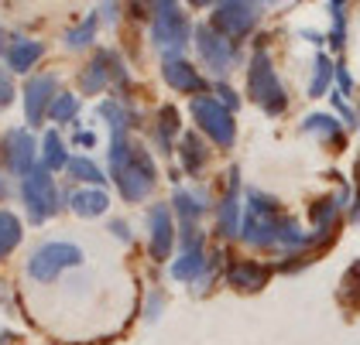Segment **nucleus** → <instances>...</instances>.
<instances>
[{"label":"nucleus","instance_id":"nucleus-21","mask_svg":"<svg viewBox=\"0 0 360 345\" xmlns=\"http://www.w3.org/2000/svg\"><path fill=\"white\" fill-rule=\"evenodd\" d=\"M299 130L309 133V137H316V140L326 144L330 151H343V140H347V127L340 123V116H336L333 109H312V113H305Z\"/></svg>","mask_w":360,"mask_h":345},{"label":"nucleus","instance_id":"nucleus-24","mask_svg":"<svg viewBox=\"0 0 360 345\" xmlns=\"http://www.w3.org/2000/svg\"><path fill=\"white\" fill-rule=\"evenodd\" d=\"M100 31H103V25H100L96 11H89L86 18H79L76 25H69L65 31H62V48H65V52H72V55L93 52V48H96V41H100Z\"/></svg>","mask_w":360,"mask_h":345},{"label":"nucleus","instance_id":"nucleus-35","mask_svg":"<svg viewBox=\"0 0 360 345\" xmlns=\"http://www.w3.org/2000/svg\"><path fill=\"white\" fill-rule=\"evenodd\" d=\"M210 93H213V96H217L226 109H233V113H237V109H240V103H244V100H240V93H237V86H230V79L210 82Z\"/></svg>","mask_w":360,"mask_h":345},{"label":"nucleus","instance_id":"nucleus-44","mask_svg":"<svg viewBox=\"0 0 360 345\" xmlns=\"http://www.w3.org/2000/svg\"><path fill=\"white\" fill-rule=\"evenodd\" d=\"M257 4H261V7H264V11H275V7H285V4H288V0H257Z\"/></svg>","mask_w":360,"mask_h":345},{"label":"nucleus","instance_id":"nucleus-34","mask_svg":"<svg viewBox=\"0 0 360 345\" xmlns=\"http://www.w3.org/2000/svg\"><path fill=\"white\" fill-rule=\"evenodd\" d=\"M14 100H18V82H14V72L0 62V113H7V109L14 107Z\"/></svg>","mask_w":360,"mask_h":345},{"label":"nucleus","instance_id":"nucleus-32","mask_svg":"<svg viewBox=\"0 0 360 345\" xmlns=\"http://www.w3.org/2000/svg\"><path fill=\"white\" fill-rule=\"evenodd\" d=\"M93 11H96L100 25L110 27V31H117V27L127 21V18H124V0H100V4H96Z\"/></svg>","mask_w":360,"mask_h":345},{"label":"nucleus","instance_id":"nucleus-36","mask_svg":"<svg viewBox=\"0 0 360 345\" xmlns=\"http://www.w3.org/2000/svg\"><path fill=\"white\" fill-rule=\"evenodd\" d=\"M155 14V0H124V18L134 25H148Z\"/></svg>","mask_w":360,"mask_h":345},{"label":"nucleus","instance_id":"nucleus-30","mask_svg":"<svg viewBox=\"0 0 360 345\" xmlns=\"http://www.w3.org/2000/svg\"><path fill=\"white\" fill-rule=\"evenodd\" d=\"M25 239V219L11 209H0V260L11 257Z\"/></svg>","mask_w":360,"mask_h":345},{"label":"nucleus","instance_id":"nucleus-14","mask_svg":"<svg viewBox=\"0 0 360 345\" xmlns=\"http://www.w3.org/2000/svg\"><path fill=\"white\" fill-rule=\"evenodd\" d=\"M144 226H148V253L155 264H168L175 257V246H179V222L168 202H151L148 215H144Z\"/></svg>","mask_w":360,"mask_h":345},{"label":"nucleus","instance_id":"nucleus-6","mask_svg":"<svg viewBox=\"0 0 360 345\" xmlns=\"http://www.w3.org/2000/svg\"><path fill=\"white\" fill-rule=\"evenodd\" d=\"M193 55H195V65L202 69V76H206L210 82H220V79L237 76V69H244V62H248L244 45L223 38L220 31H213L206 21H195Z\"/></svg>","mask_w":360,"mask_h":345},{"label":"nucleus","instance_id":"nucleus-7","mask_svg":"<svg viewBox=\"0 0 360 345\" xmlns=\"http://www.w3.org/2000/svg\"><path fill=\"white\" fill-rule=\"evenodd\" d=\"M18 195H21V205L28 212L31 226H45L65 209V191L56 185V175L41 164H34L18 182Z\"/></svg>","mask_w":360,"mask_h":345},{"label":"nucleus","instance_id":"nucleus-9","mask_svg":"<svg viewBox=\"0 0 360 345\" xmlns=\"http://www.w3.org/2000/svg\"><path fill=\"white\" fill-rule=\"evenodd\" d=\"M189 120L213 147L230 151L237 144V113L223 107L213 93H202V96L189 100Z\"/></svg>","mask_w":360,"mask_h":345},{"label":"nucleus","instance_id":"nucleus-28","mask_svg":"<svg viewBox=\"0 0 360 345\" xmlns=\"http://www.w3.org/2000/svg\"><path fill=\"white\" fill-rule=\"evenodd\" d=\"M79 109H83V96L72 89H58V96L49 107V123L52 127H76L79 123Z\"/></svg>","mask_w":360,"mask_h":345},{"label":"nucleus","instance_id":"nucleus-31","mask_svg":"<svg viewBox=\"0 0 360 345\" xmlns=\"http://www.w3.org/2000/svg\"><path fill=\"white\" fill-rule=\"evenodd\" d=\"M96 120H103L110 133L131 130V127H127V100H120V96H103V100H96Z\"/></svg>","mask_w":360,"mask_h":345},{"label":"nucleus","instance_id":"nucleus-19","mask_svg":"<svg viewBox=\"0 0 360 345\" xmlns=\"http://www.w3.org/2000/svg\"><path fill=\"white\" fill-rule=\"evenodd\" d=\"M182 113L175 103H162L155 109V123H151V151L158 158H172L175 154V144L182 137Z\"/></svg>","mask_w":360,"mask_h":345},{"label":"nucleus","instance_id":"nucleus-38","mask_svg":"<svg viewBox=\"0 0 360 345\" xmlns=\"http://www.w3.org/2000/svg\"><path fill=\"white\" fill-rule=\"evenodd\" d=\"M295 34L302 38L305 45H312L316 52H319V48H326V31H323V27H299Z\"/></svg>","mask_w":360,"mask_h":345},{"label":"nucleus","instance_id":"nucleus-41","mask_svg":"<svg viewBox=\"0 0 360 345\" xmlns=\"http://www.w3.org/2000/svg\"><path fill=\"white\" fill-rule=\"evenodd\" d=\"M182 4H186V11H193V14H210L217 0H182Z\"/></svg>","mask_w":360,"mask_h":345},{"label":"nucleus","instance_id":"nucleus-25","mask_svg":"<svg viewBox=\"0 0 360 345\" xmlns=\"http://www.w3.org/2000/svg\"><path fill=\"white\" fill-rule=\"evenodd\" d=\"M69 144H65V137L58 133V127H45L41 137H38V164L41 168H49L52 175L58 171H65V164H69Z\"/></svg>","mask_w":360,"mask_h":345},{"label":"nucleus","instance_id":"nucleus-27","mask_svg":"<svg viewBox=\"0 0 360 345\" xmlns=\"http://www.w3.org/2000/svg\"><path fill=\"white\" fill-rule=\"evenodd\" d=\"M65 178L76 182V185H93V188H107V182H110L107 168H100L89 154H72L69 164H65Z\"/></svg>","mask_w":360,"mask_h":345},{"label":"nucleus","instance_id":"nucleus-37","mask_svg":"<svg viewBox=\"0 0 360 345\" xmlns=\"http://www.w3.org/2000/svg\"><path fill=\"white\" fill-rule=\"evenodd\" d=\"M333 89H336L340 96L354 100V89H357V82H354V76H350V69H347V62H343V58H336V76H333Z\"/></svg>","mask_w":360,"mask_h":345},{"label":"nucleus","instance_id":"nucleus-4","mask_svg":"<svg viewBox=\"0 0 360 345\" xmlns=\"http://www.w3.org/2000/svg\"><path fill=\"white\" fill-rule=\"evenodd\" d=\"M285 205L281 198L261 191V188H248L244 191V219H240V243L250 250H278V229L285 222Z\"/></svg>","mask_w":360,"mask_h":345},{"label":"nucleus","instance_id":"nucleus-2","mask_svg":"<svg viewBox=\"0 0 360 345\" xmlns=\"http://www.w3.org/2000/svg\"><path fill=\"white\" fill-rule=\"evenodd\" d=\"M131 89V69H127V58L120 48L113 45H100L93 48L89 58L83 62L79 76H76V93L86 96V100H100L103 93H113V96H127Z\"/></svg>","mask_w":360,"mask_h":345},{"label":"nucleus","instance_id":"nucleus-12","mask_svg":"<svg viewBox=\"0 0 360 345\" xmlns=\"http://www.w3.org/2000/svg\"><path fill=\"white\" fill-rule=\"evenodd\" d=\"M62 89V76L58 72H31L25 76L21 86V107H25V127H41L45 130V120H49V107Z\"/></svg>","mask_w":360,"mask_h":345},{"label":"nucleus","instance_id":"nucleus-1","mask_svg":"<svg viewBox=\"0 0 360 345\" xmlns=\"http://www.w3.org/2000/svg\"><path fill=\"white\" fill-rule=\"evenodd\" d=\"M107 175H110L117 195L127 205H141L158 188V161H155V151L144 147L131 130L110 133V144H107Z\"/></svg>","mask_w":360,"mask_h":345},{"label":"nucleus","instance_id":"nucleus-13","mask_svg":"<svg viewBox=\"0 0 360 345\" xmlns=\"http://www.w3.org/2000/svg\"><path fill=\"white\" fill-rule=\"evenodd\" d=\"M158 76L172 93L193 100V96H202L210 93V79L202 76V69L195 65V58H189L186 52L179 55H158Z\"/></svg>","mask_w":360,"mask_h":345},{"label":"nucleus","instance_id":"nucleus-22","mask_svg":"<svg viewBox=\"0 0 360 345\" xmlns=\"http://www.w3.org/2000/svg\"><path fill=\"white\" fill-rule=\"evenodd\" d=\"M65 205L79 219H100V215L110 212V191L107 188L79 185V188H72V191H65Z\"/></svg>","mask_w":360,"mask_h":345},{"label":"nucleus","instance_id":"nucleus-45","mask_svg":"<svg viewBox=\"0 0 360 345\" xmlns=\"http://www.w3.org/2000/svg\"><path fill=\"white\" fill-rule=\"evenodd\" d=\"M354 0H326V7H350Z\"/></svg>","mask_w":360,"mask_h":345},{"label":"nucleus","instance_id":"nucleus-33","mask_svg":"<svg viewBox=\"0 0 360 345\" xmlns=\"http://www.w3.org/2000/svg\"><path fill=\"white\" fill-rule=\"evenodd\" d=\"M330 103H333V113L340 116V123L347 127V130H354V127H360V113H357V107L347 100V96H340L336 89L330 93Z\"/></svg>","mask_w":360,"mask_h":345},{"label":"nucleus","instance_id":"nucleus-20","mask_svg":"<svg viewBox=\"0 0 360 345\" xmlns=\"http://www.w3.org/2000/svg\"><path fill=\"white\" fill-rule=\"evenodd\" d=\"M175 158L182 164V175H189V178H202V171L210 168V140L202 137V133L195 130H182L179 137V144H175Z\"/></svg>","mask_w":360,"mask_h":345},{"label":"nucleus","instance_id":"nucleus-26","mask_svg":"<svg viewBox=\"0 0 360 345\" xmlns=\"http://www.w3.org/2000/svg\"><path fill=\"white\" fill-rule=\"evenodd\" d=\"M333 76H336V58L326 48L312 55V69H309V82H305V96L309 100H323L333 93Z\"/></svg>","mask_w":360,"mask_h":345},{"label":"nucleus","instance_id":"nucleus-3","mask_svg":"<svg viewBox=\"0 0 360 345\" xmlns=\"http://www.w3.org/2000/svg\"><path fill=\"white\" fill-rule=\"evenodd\" d=\"M244 72H248V96L250 103L261 109L264 116H285L288 107H292V96H288V89H285V82L278 76V65L271 52L264 48V45H254V52L248 55V62H244Z\"/></svg>","mask_w":360,"mask_h":345},{"label":"nucleus","instance_id":"nucleus-23","mask_svg":"<svg viewBox=\"0 0 360 345\" xmlns=\"http://www.w3.org/2000/svg\"><path fill=\"white\" fill-rule=\"evenodd\" d=\"M268 280H271V266L261 264V260H233V264H226V284L233 291L254 294L261 291Z\"/></svg>","mask_w":360,"mask_h":345},{"label":"nucleus","instance_id":"nucleus-39","mask_svg":"<svg viewBox=\"0 0 360 345\" xmlns=\"http://www.w3.org/2000/svg\"><path fill=\"white\" fill-rule=\"evenodd\" d=\"M96 144H100V137H96L93 130H83L79 123L72 127V147H83V151H93Z\"/></svg>","mask_w":360,"mask_h":345},{"label":"nucleus","instance_id":"nucleus-10","mask_svg":"<svg viewBox=\"0 0 360 345\" xmlns=\"http://www.w3.org/2000/svg\"><path fill=\"white\" fill-rule=\"evenodd\" d=\"M83 260H86V253L79 243H72V239H49V243H38L31 250L28 277L34 284H52L65 270L83 266Z\"/></svg>","mask_w":360,"mask_h":345},{"label":"nucleus","instance_id":"nucleus-43","mask_svg":"<svg viewBox=\"0 0 360 345\" xmlns=\"http://www.w3.org/2000/svg\"><path fill=\"white\" fill-rule=\"evenodd\" d=\"M11 34H14V31H7V25H4V18H0V58H4V52H7V45H11Z\"/></svg>","mask_w":360,"mask_h":345},{"label":"nucleus","instance_id":"nucleus-16","mask_svg":"<svg viewBox=\"0 0 360 345\" xmlns=\"http://www.w3.org/2000/svg\"><path fill=\"white\" fill-rule=\"evenodd\" d=\"M240 219H244V188H240V168L226 171V185L217 202V233L223 239L240 236Z\"/></svg>","mask_w":360,"mask_h":345},{"label":"nucleus","instance_id":"nucleus-15","mask_svg":"<svg viewBox=\"0 0 360 345\" xmlns=\"http://www.w3.org/2000/svg\"><path fill=\"white\" fill-rule=\"evenodd\" d=\"M0 161L14 182H21L31 168L38 164V137L31 127H11L0 140Z\"/></svg>","mask_w":360,"mask_h":345},{"label":"nucleus","instance_id":"nucleus-42","mask_svg":"<svg viewBox=\"0 0 360 345\" xmlns=\"http://www.w3.org/2000/svg\"><path fill=\"white\" fill-rule=\"evenodd\" d=\"M11 175H7V168H4V161H0V202H7V195H11Z\"/></svg>","mask_w":360,"mask_h":345},{"label":"nucleus","instance_id":"nucleus-18","mask_svg":"<svg viewBox=\"0 0 360 345\" xmlns=\"http://www.w3.org/2000/svg\"><path fill=\"white\" fill-rule=\"evenodd\" d=\"M168 205H172L179 226H202V219L210 212V191L202 185H175Z\"/></svg>","mask_w":360,"mask_h":345},{"label":"nucleus","instance_id":"nucleus-8","mask_svg":"<svg viewBox=\"0 0 360 345\" xmlns=\"http://www.w3.org/2000/svg\"><path fill=\"white\" fill-rule=\"evenodd\" d=\"M264 7L257 0H217L213 11L206 14V25L220 31L223 38L248 45L250 38H257V31L264 27Z\"/></svg>","mask_w":360,"mask_h":345},{"label":"nucleus","instance_id":"nucleus-40","mask_svg":"<svg viewBox=\"0 0 360 345\" xmlns=\"http://www.w3.org/2000/svg\"><path fill=\"white\" fill-rule=\"evenodd\" d=\"M110 233H113L117 239H124V243H131V239H134L131 226H127V222H120V219H113V222H110Z\"/></svg>","mask_w":360,"mask_h":345},{"label":"nucleus","instance_id":"nucleus-17","mask_svg":"<svg viewBox=\"0 0 360 345\" xmlns=\"http://www.w3.org/2000/svg\"><path fill=\"white\" fill-rule=\"evenodd\" d=\"M45 55H49V45H45V38H31V34H11V45H7V52H4V65L14 72V76H31V72H38V65L45 62Z\"/></svg>","mask_w":360,"mask_h":345},{"label":"nucleus","instance_id":"nucleus-11","mask_svg":"<svg viewBox=\"0 0 360 345\" xmlns=\"http://www.w3.org/2000/svg\"><path fill=\"white\" fill-rule=\"evenodd\" d=\"M206 260H210L206 229L202 226H179V246H175V257L168 260L172 280H182V284L199 280L206 270Z\"/></svg>","mask_w":360,"mask_h":345},{"label":"nucleus","instance_id":"nucleus-29","mask_svg":"<svg viewBox=\"0 0 360 345\" xmlns=\"http://www.w3.org/2000/svg\"><path fill=\"white\" fill-rule=\"evenodd\" d=\"M326 14H330L326 52H333V55L347 52V41H350V18H347V7H326Z\"/></svg>","mask_w":360,"mask_h":345},{"label":"nucleus","instance_id":"nucleus-5","mask_svg":"<svg viewBox=\"0 0 360 345\" xmlns=\"http://www.w3.org/2000/svg\"><path fill=\"white\" fill-rule=\"evenodd\" d=\"M148 45L158 55H179L193 48L195 14L182 0H155V14L148 21Z\"/></svg>","mask_w":360,"mask_h":345}]
</instances>
